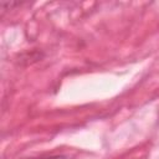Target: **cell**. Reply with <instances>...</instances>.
<instances>
[{
  "instance_id": "obj_1",
  "label": "cell",
  "mask_w": 159,
  "mask_h": 159,
  "mask_svg": "<svg viewBox=\"0 0 159 159\" xmlns=\"http://www.w3.org/2000/svg\"><path fill=\"white\" fill-rule=\"evenodd\" d=\"M48 159H68V158H65V157H55V158H48Z\"/></svg>"
}]
</instances>
